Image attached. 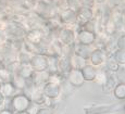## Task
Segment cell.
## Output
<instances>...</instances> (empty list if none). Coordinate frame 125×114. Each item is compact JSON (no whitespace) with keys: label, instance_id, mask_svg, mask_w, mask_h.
Returning a JSON list of instances; mask_svg holds the SVG:
<instances>
[{"label":"cell","instance_id":"obj_1","mask_svg":"<svg viewBox=\"0 0 125 114\" xmlns=\"http://www.w3.org/2000/svg\"><path fill=\"white\" fill-rule=\"evenodd\" d=\"M32 101L25 93L14 94L11 98V106L12 112H21V111H27L30 109Z\"/></svg>","mask_w":125,"mask_h":114},{"label":"cell","instance_id":"obj_2","mask_svg":"<svg viewBox=\"0 0 125 114\" xmlns=\"http://www.w3.org/2000/svg\"><path fill=\"white\" fill-rule=\"evenodd\" d=\"M30 64L34 72L46 71L48 67V55L45 53H35L31 58Z\"/></svg>","mask_w":125,"mask_h":114},{"label":"cell","instance_id":"obj_3","mask_svg":"<svg viewBox=\"0 0 125 114\" xmlns=\"http://www.w3.org/2000/svg\"><path fill=\"white\" fill-rule=\"evenodd\" d=\"M97 35L94 31L88 30V28H83L76 34L75 42L83 43V45H95Z\"/></svg>","mask_w":125,"mask_h":114},{"label":"cell","instance_id":"obj_4","mask_svg":"<svg viewBox=\"0 0 125 114\" xmlns=\"http://www.w3.org/2000/svg\"><path fill=\"white\" fill-rule=\"evenodd\" d=\"M108 59V52L105 51L103 48H94L93 52H91L89 57V64L94 66H100V65L104 64Z\"/></svg>","mask_w":125,"mask_h":114},{"label":"cell","instance_id":"obj_5","mask_svg":"<svg viewBox=\"0 0 125 114\" xmlns=\"http://www.w3.org/2000/svg\"><path fill=\"white\" fill-rule=\"evenodd\" d=\"M75 31L70 27H63L59 31L58 34V41L61 45H66V46H72L75 42Z\"/></svg>","mask_w":125,"mask_h":114},{"label":"cell","instance_id":"obj_6","mask_svg":"<svg viewBox=\"0 0 125 114\" xmlns=\"http://www.w3.org/2000/svg\"><path fill=\"white\" fill-rule=\"evenodd\" d=\"M93 50H94L93 45H83V43H77V42H74L72 45V52L86 60L89 59Z\"/></svg>","mask_w":125,"mask_h":114},{"label":"cell","instance_id":"obj_7","mask_svg":"<svg viewBox=\"0 0 125 114\" xmlns=\"http://www.w3.org/2000/svg\"><path fill=\"white\" fill-rule=\"evenodd\" d=\"M66 78H68V82L73 87H82L85 83V79H84L81 70L72 69L66 74Z\"/></svg>","mask_w":125,"mask_h":114},{"label":"cell","instance_id":"obj_8","mask_svg":"<svg viewBox=\"0 0 125 114\" xmlns=\"http://www.w3.org/2000/svg\"><path fill=\"white\" fill-rule=\"evenodd\" d=\"M42 93L46 97L56 99L61 93V86H60V84L52 83V82H47L42 86Z\"/></svg>","mask_w":125,"mask_h":114},{"label":"cell","instance_id":"obj_9","mask_svg":"<svg viewBox=\"0 0 125 114\" xmlns=\"http://www.w3.org/2000/svg\"><path fill=\"white\" fill-rule=\"evenodd\" d=\"M49 76L50 73L46 70V71H42V72H34L31 77V81H32V84L34 86H44V85L49 81Z\"/></svg>","mask_w":125,"mask_h":114},{"label":"cell","instance_id":"obj_10","mask_svg":"<svg viewBox=\"0 0 125 114\" xmlns=\"http://www.w3.org/2000/svg\"><path fill=\"white\" fill-rule=\"evenodd\" d=\"M58 73L61 75H66L72 70L71 61H70V55H61L58 58Z\"/></svg>","mask_w":125,"mask_h":114},{"label":"cell","instance_id":"obj_11","mask_svg":"<svg viewBox=\"0 0 125 114\" xmlns=\"http://www.w3.org/2000/svg\"><path fill=\"white\" fill-rule=\"evenodd\" d=\"M91 18H93V12L90 11L89 8H81L76 13V23L80 25H86Z\"/></svg>","mask_w":125,"mask_h":114},{"label":"cell","instance_id":"obj_12","mask_svg":"<svg viewBox=\"0 0 125 114\" xmlns=\"http://www.w3.org/2000/svg\"><path fill=\"white\" fill-rule=\"evenodd\" d=\"M81 71H82V74H83V77H84V79H85V82H94L98 70L96 66L87 63Z\"/></svg>","mask_w":125,"mask_h":114},{"label":"cell","instance_id":"obj_13","mask_svg":"<svg viewBox=\"0 0 125 114\" xmlns=\"http://www.w3.org/2000/svg\"><path fill=\"white\" fill-rule=\"evenodd\" d=\"M70 61H71L72 69H75V70H82L87 64V60L80 57V55L75 54V53H73V52L70 55Z\"/></svg>","mask_w":125,"mask_h":114},{"label":"cell","instance_id":"obj_14","mask_svg":"<svg viewBox=\"0 0 125 114\" xmlns=\"http://www.w3.org/2000/svg\"><path fill=\"white\" fill-rule=\"evenodd\" d=\"M28 42L33 43V45H39L40 42L44 40L45 36L42 35V33L39 30H33L26 35Z\"/></svg>","mask_w":125,"mask_h":114},{"label":"cell","instance_id":"obj_15","mask_svg":"<svg viewBox=\"0 0 125 114\" xmlns=\"http://www.w3.org/2000/svg\"><path fill=\"white\" fill-rule=\"evenodd\" d=\"M60 20L63 24H72L76 22V12L71 10V9H66L63 11L60 15Z\"/></svg>","mask_w":125,"mask_h":114},{"label":"cell","instance_id":"obj_16","mask_svg":"<svg viewBox=\"0 0 125 114\" xmlns=\"http://www.w3.org/2000/svg\"><path fill=\"white\" fill-rule=\"evenodd\" d=\"M28 81L30 79L23 78L19 74H12V77H11V83L16 89H25L28 85Z\"/></svg>","mask_w":125,"mask_h":114},{"label":"cell","instance_id":"obj_17","mask_svg":"<svg viewBox=\"0 0 125 114\" xmlns=\"http://www.w3.org/2000/svg\"><path fill=\"white\" fill-rule=\"evenodd\" d=\"M0 91L4 96V98H12L14 94H16V88L12 85L11 82L8 83H2L1 87H0Z\"/></svg>","mask_w":125,"mask_h":114},{"label":"cell","instance_id":"obj_18","mask_svg":"<svg viewBox=\"0 0 125 114\" xmlns=\"http://www.w3.org/2000/svg\"><path fill=\"white\" fill-rule=\"evenodd\" d=\"M33 73L34 71H33L30 63H23V64H20V67H19V71L16 74H19L25 79H31Z\"/></svg>","mask_w":125,"mask_h":114},{"label":"cell","instance_id":"obj_19","mask_svg":"<svg viewBox=\"0 0 125 114\" xmlns=\"http://www.w3.org/2000/svg\"><path fill=\"white\" fill-rule=\"evenodd\" d=\"M113 96L117 100H125V83H117L113 88Z\"/></svg>","mask_w":125,"mask_h":114},{"label":"cell","instance_id":"obj_20","mask_svg":"<svg viewBox=\"0 0 125 114\" xmlns=\"http://www.w3.org/2000/svg\"><path fill=\"white\" fill-rule=\"evenodd\" d=\"M112 58H113L120 65H125V50L124 49H116L113 52Z\"/></svg>","mask_w":125,"mask_h":114},{"label":"cell","instance_id":"obj_21","mask_svg":"<svg viewBox=\"0 0 125 114\" xmlns=\"http://www.w3.org/2000/svg\"><path fill=\"white\" fill-rule=\"evenodd\" d=\"M104 31L108 36H113L115 33L117 31V28H116V24L113 20H110L107 22L104 26Z\"/></svg>","mask_w":125,"mask_h":114},{"label":"cell","instance_id":"obj_22","mask_svg":"<svg viewBox=\"0 0 125 114\" xmlns=\"http://www.w3.org/2000/svg\"><path fill=\"white\" fill-rule=\"evenodd\" d=\"M107 78H108V74L105 71H97V74H96V77L95 79H94V82L95 83H97L98 85H100V86H103L104 83L107 82Z\"/></svg>","mask_w":125,"mask_h":114},{"label":"cell","instance_id":"obj_23","mask_svg":"<svg viewBox=\"0 0 125 114\" xmlns=\"http://www.w3.org/2000/svg\"><path fill=\"white\" fill-rule=\"evenodd\" d=\"M105 63H107V67L110 72H116L117 69L120 67V64L115 61L113 58H108Z\"/></svg>","mask_w":125,"mask_h":114},{"label":"cell","instance_id":"obj_24","mask_svg":"<svg viewBox=\"0 0 125 114\" xmlns=\"http://www.w3.org/2000/svg\"><path fill=\"white\" fill-rule=\"evenodd\" d=\"M11 77H12V74L7 69H0V81L2 83L11 82Z\"/></svg>","mask_w":125,"mask_h":114},{"label":"cell","instance_id":"obj_25","mask_svg":"<svg viewBox=\"0 0 125 114\" xmlns=\"http://www.w3.org/2000/svg\"><path fill=\"white\" fill-rule=\"evenodd\" d=\"M116 78L119 83H125V65H120L116 71Z\"/></svg>","mask_w":125,"mask_h":114},{"label":"cell","instance_id":"obj_26","mask_svg":"<svg viewBox=\"0 0 125 114\" xmlns=\"http://www.w3.org/2000/svg\"><path fill=\"white\" fill-rule=\"evenodd\" d=\"M69 9H71V10L77 12L80 9L82 8V3L80 0H69Z\"/></svg>","mask_w":125,"mask_h":114},{"label":"cell","instance_id":"obj_27","mask_svg":"<svg viewBox=\"0 0 125 114\" xmlns=\"http://www.w3.org/2000/svg\"><path fill=\"white\" fill-rule=\"evenodd\" d=\"M116 48L117 49H124L125 50V34L119 36L116 39Z\"/></svg>","mask_w":125,"mask_h":114},{"label":"cell","instance_id":"obj_28","mask_svg":"<svg viewBox=\"0 0 125 114\" xmlns=\"http://www.w3.org/2000/svg\"><path fill=\"white\" fill-rule=\"evenodd\" d=\"M35 114H53V111H52V108H47V106H44V108H39L36 110Z\"/></svg>","mask_w":125,"mask_h":114},{"label":"cell","instance_id":"obj_29","mask_svg":"<svg viewBox=\"0 0 125 114\" xmlns=\"http://www.w3.org/2000/svg\"><path fill=\"white\" fill-rule=\"evenodd\" d=\"M42 104L46 105L47 108H52L54 104V99L53 98H49V97H46L44 98V101H42Z\"/></svg>","mask_w":125,"mask_h":114},{"label":"cell","instance_id":"obj_30","mask_svg":"<svg viewBox=\"0 0 125 114\" xmlns=\"http://www.w3.org/2000/svg\"><path fill=\"white\" fill-rule=\"evenodd\" d=\"M0 114H13L11 110H9V109H4V110L0 111Z\"/></svg>","mask_w":125,"mask_h":114},{"label":"cell","instance_id":"obj_31","mask_svg":"<svg viewBox=\"0 0 125 114\" xmlns=\"http://www.w3.org/2000/svg\"><path fill=\"white\" fill-rule=\"evenodd\" d=\"M4 99H6V98H4V96L1 93V91H0V106L3 105V103H4Z\"/></svg>","mask_w":125,"mask_h":114},{"label":"cell","instance_id":"obj_32","mask_svg":"<svg viewBox=\"0 0 125 114\" xmlns=\"http://www.w3.org/2000/svg\"><path fill=\"white\" fill-rule=\"evenodd\" d=\"M15 114H31L28 111H21V112H15Z\"/></svg>","mask_w":125,"mask_h":114},{"label":"cell","instance_id":"obj_33","mask_svg":"<svg viewBox=\"0 0 125 114\" xmlns=\"http://www.w3.org/2000/svg\"><path fill=\"white\" fill-rule=\"evenodd\" d=\"M1 85H2V82H1V81H0V87H1Z\"/></svg>","mask_w":125,"mask_h":114}]
</instances>
